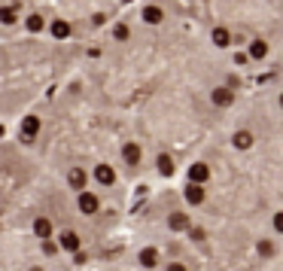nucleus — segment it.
Wrapping results in <instances>:
<instances>
[{"label":"nucleus","mask_w":283,"mask_h":271,"mask_svg":"<svg viewBox=\"0 0 283 271\" xmlns=\"http://www.w3.org/2000/svg\"><path fill=\"white\" fill-rule=\"evenodd\" d=\"M0 271H73L58 241L25 228H0Z\"/></svg>","instance_id":"nucleus-1"},{"label":"nucleus","mask_w":283,"mask_h":271,"mask_svg":"<svg viewBox=\"0 0 283 271\" xmlns=\"http://www.w3.org/2000/svg\"><path fill=\"white\" fill-rule=\"evenodd\" d=\"M210 104L219 107V110L231 107V104H234V92H231V86H216V89L210 92Z\"/></svg>","instance_id":"nucleus-2"},{"label":"nucleus","mask_w":283,"mask_h":271,"mask_svg":"<svg viewBox=\"0 0 283 271\" xmlns=\"http://www.w3.org/2000/svg\"><path fill=\"white\" fill-rule=\"evenodd\" d=\"M140 19H143V25H161V22H165V10L155 7V4H146L140 10Z\"/></svg>","instance_id":"nucleus-3"},{"label":"nucleus","mask_w":283,"mask_h":271,"mask_svg":"<svg viewBox=\"0 0 283 271\" xmlns=\"http://www.w3.org/2000/svg\"><path fill=\"white\" fill-rule=\"evenodd\" d=\"M207 180H210V165L207 162L189 165V183H207Z\"/></svg>","instance_id":"nucleus-4"},{"label":"nucleus","mask_w":283,"mask_h":271,"mask_svg":"<svg viewBox=\"0 0 283 271\" xmlns=\"http://www.w3.org/2000/svg\"><path fill=\"white\" fill-rule=\"evenodd\" d=\"M210 40H213L216 49H228V46H231V31H228V28H213Z\"/></svg>","instance_id":"nucleus-5"},{"label":"nucleus","mask_w":283,"mask_h":271,"mask_svg":"<svg viewBox=\"0 0 283 271\" xmlns=\"http://www.w3.org/2000/svg\"><path fill=\"white\" fill-rule=\"evenodd\" d=\"M231 146L234 149H250L253 146V134L250 131H234L231 134Z\"/></svg>","instance_id":"nucleus-6"},{"label":"nucleus","mask_w":283,"mask_h":271,"mask_svg":"<svg viewBox=\"0 0 283 271\" xmlns=\"http://www.w3.org/2000/svg\"><path fill=\"white\" fill-rule=\"evenodd\" d=\"M265 55H268V43H265V40H253V43H250V58L262 61Z\"/></svg>","instance_id":"nucleus-7"},{"label":"nucleus","mask_w":283,"mask_h":271,"mask_svg":"<svg viewBox=\"0 0 283 271\" xmlns=\"http://www.w3.org/2000/svg\"><path fill=\"white\" fill-rule=\"evenodd\" d=\"M259 253H262V256H271V253H274V244H271V241H259Z\"/></svg>","instance_id":"nucleus-8"},{"label":"nucleus","mask_w":283,"mask_h":271,"mask_svg":"<svg viewBox=\"0 0 283 271\" xmlns=\"http://www.w3.org/2000/svg\"><path fill=\"white\" fill-rule=\"evenodd\" d=\"M274 231H277V235H283V210L274 213Z\"/></svg>","instance_id":"nucleus-9"},{"label":"nucleus","mask_w":283,"mask_h":271,"mask_svg":"<svg viewBox=\"0 0 283 271\" xmlns=\"http://www.w3.org/2000/svg\"><path fill=\"white\" fill-rule=\"evenodd\" d=\"M280 110H283V95H280Z\"/></svg>","instance_id":"nucleus-10"}]
</instances>
